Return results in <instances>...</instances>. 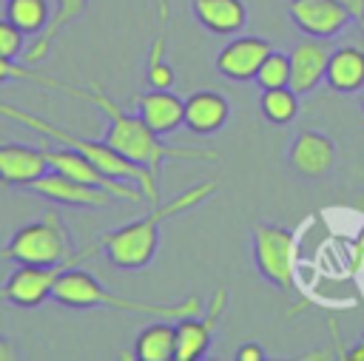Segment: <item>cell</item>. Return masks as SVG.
<instances>
[{"mask_svg":"<svg viewBox=\"0 0 364 361\" xmlns=\"http://www.w3.org/2000/svg\"><path fill=\"white\" fill-rule=\"evenodd\" d=\"M358 23H361V31H364V11L358 14Z\"/></svg>","mask_w":364,"mask_h":361,"instance_id":"32","label":"cell"},{"mask_svg":"<svg viewBox=\"0 0 364 361\" xmlns=\"http://www.w3.org/2000/svg\"><path fill=\"white\" fill-rule=\"evenodd\" d=\"M0 82H34V85L51 88L57 94H68L74 99H88V88H77L57 77H46V74L34 71L31 65H20V63H14V57H3V54H0Z\"/></svg>","mask_w":364,"mask_h":361,"instance_id":"22","label":"cell"},{"mask_svg":"<svg viewBox=\"0 0 364 361\" xmlns=\"http://www.w3.org/2000/svg\"><path fill=\"white\" fill-rule=\"evenodd\" d=\"M253 262L264 281L290 293L296 287V236L279 225L253 227Z\"/></svg>","mask_w":364,"mask_h":361,"instance_id":"7","label":"cell"},{"mask_svg":"<svg viewBox=\"0 0 364 361\" xmlns=\"http://www.w3.org/2000/svg\"><path fill=\"white\" fill-rule=\"evenodd\" d=\"M173 321L159 318L139 330L134 338V358L139 361H173Z\"/></svg>","mask_w":364,"mask_h":361,"instance_id":"21","label":"cell"},{"mask_svg":"<svg viewBox=\"0 0 364 361\" xmlns=\"http://www.w3.org/2000/svg\"><path fill=\"white\" fill-rule=\"evenodd\" d=\"M17 358H20V352L14 350V344L6 335H0V361H17Z\"/></svg>","mask_w":364,"mask_h":361,"instance_id":"29","label":"cell"},{"mask_svg":"<svg viewBox=\"0 0 364 361\" xmlns=\"http://www.w3.org/2000/svg\"><path fill=\"white\" fill-rule=\"evenodd\" d=\"M361 111H364V94H361Z\"/></svg>","mask_w":364,"mask_h":361,"instance_id":"33","label":"cell"},{"mask_svg":"<svg viewBox=\"0 0 364 361\" xmlns=\"http://www.w3.org/2000/svg\"><path fill=\"white\" fill-rule=\"evenodd\" d=\"M57 304L63 307H71V310H88V307H108V310H119V313H134V316H156V318H182V316H196L202 313V298L196 293L185 296L182 301H136V298H125V296H117L111 293L108 287H102V281L82 270L80 264L77 267H68L60 279H57V287H54V296H51Z\"/></svg>","mask_w":364,"mask_h":361,"instance_id":"3","label":"cell"},{"mask_svg":"<svg viewBox=\"0 0 364 361\" xmlns=\"http://www.w3.org/2000/svg\"><path fill=\"white\" fill-rule=\"evenodd\" d=\"M71 253V233L57 210H46L37 222L17 227L0 250V256L14 264H57Z\"/></svg>","mask_w":364,"mask_h":361,"instance_id":"5","label":"cell"},{"mask_svg":"<svg viewBox=\"0 0 364 361\" xmlns=\"http://www.w3.org/2000/svg\"><path fill=\"white\" fill-rule=\"evenodd\" d=\"M85 9H88V0H57V6H54V11H51L48 26H46V28L34 37V43L28 45V51H26V63H28V65L43 63V60L48 57L51 45H54L57 34H60L68 23H74Z\"/></svg>","mask_w":364,"mask_h":361,"instance_id":"20","label":"cell"},{"mask_svg":"<svg viewBox=\"0 0 364 361\" xmlns=\"http://www.w3.org/2000/svg\"><path fill=\"white\" fill-rule=\"evenodd\" d=\"M191 9L196 23L216 37H233L247 23V6L242 0H193Z\"/></svg>","mask_w":364,"mask_h":361,"instance_id":"18","label":"cell"},{"mask_svg":"<svg viewBox=\"0 0 364 361\" xmlns=\"http://www.w3.org/2000/svg\"><path fill=\"white\" fill-rule=\"evenodd\" d=\"M324 82L338 94L364 91V51L355 45H341L330 51Z\"/></svg>","mask_w":364,"mask_h":361,"instance_id":"19","label":"cell"},{"mask_svg":"<svg viewBox=\"0 0 364 361\" xmlns=\"http://www.w3.org/2000/svg\"><path fill=\"white\" fill-rule=\"evenodd\" d=\"M287 14L299 31L318 40H330L341 34L353 20V11L341 0H290Z\"/></svg>","mask_w":364,"mask_h":361,"instance_id":"11","label":"cell"},{"mask_svg":"<svg viewBox=\"0 0 364 361\" xmlns=\"http://www.w3.org/2000/svg\"><path fill=\"white\" fill-rule=\"evenodd\" d=\"M176 80L173 68L165 63V37L156 34L148 51V85L151 88H171Z\"/></svg>","mask_w":364,"mask_h":361,"instance_id":"26","label":"cell"},{"mask_svg":"<svg viewBox=\"0 0 364 361\" xmlns=\"http://www.w3.org/2000/svg\"><path fill=\"white\" fill-rule=\"evenodd\" d=\"M228 304V290L216 287L210 301L196 316H182L173 321V361H199L208 355L216 324L222 318V310Z\"/></svg>","mask_w":364,"mask_h":361,"instance_id":"8","label":"cell"},{"mask_svg":"<svg viewBox=\"0 0 364 361\" xmlns=\"http://www.w3.org/2000/svg\"><path fill=\"white\" fill-rule=\"evenodd\" d=\"M94 253H100V242L97 244H88L82 250H74L68 259L57 262V264H20L0 287V298L6 304H14V307H23V310H31V307H40L46 304L51 296H54V287H57V279L68 270V267H77L82 264L85 259H91Z\"/></svg>","mask_w":364,"mask_h":361,"instance_id":"6","label":"cell"},{"mask_svg":"<svg viewBox=\"0 0 364 361\" xmlns=\"http://www.w3.org/2000/svg\"><path fill=\"white\" fill-rule=\"evenodd\" d=\"M134 105H136V114L142 117V122L154 134H159V136L173 134L182 125V105H185V99H179L171 88L139 91L134 97Z\"/></svg>","mask_w":364,"mask_h":361,"instance_id":"16","label":"cell"},{"mask_svg":"<svg viewBox=\"0 0 364 361\" xmlns=\"http://www.w3.org/2000/svg\"><path fill=\"white\" fill-rule=\"evenodd\" d=\"M51 6L48 0H6V9H3V17L11 20L23 34H31L37 37L48 20H51Z\"/></svg>","mask_w":364,"mask_h":361,"instance_id":"23","label":"cell"},{"mask_svg":"<svg viewBox=\"0 0 364 361\" xmlns=\"http://www.w3.org/2000/svg\"><path fill=\"white\" fill-rule=\"evenodd\" d=\"M253 82H256L262 91H264V88H282V85H287V82H290V54H287V51H270V54L262 60V65H259Z\"/></svg>","mask_w":364,"mask_h":361,"instance_id":"25","label":"cell"},{"mask_svg":"<svg viewBox=\"0 0 364 361\" xmlns=\"http://www.w3.org/2000/svg\"><path fill=\"white\" fill-rule=\"evenodd\" d=\"M270 43L262 40V37H253V34H242V37H233L219 54H216V71L225 77V80H233V82H250L262 65V60L270 54Z\"/></svg>","mask_w":364,"mask_h":361,"instance_id":"12","label":"cell"},{"mask_svg":"<svg viewBox=\"0 0 364 361\" xmlns=\"http://www.w3.org/2000/svg\"><path fill=\"white\" fill-rule=\"evenodd\" d=\"M23 43H26V34L6 17H0V54L3 57H17L23 51Z\"/></svg>","mask_w":364,"mask_h":361,"instance_id":"27","label":"cell"},{"mask_svg":"<svg viewBox=\"0 0 364 361\" xmlns=\"http://www.w3.org/2000/svg\"><path fill=\"white\" fill-rule=\"evenodd\" d=\"M341 3H344V6L353 11V17H358V14L364 11V0H341Z\"/></svg>","mask_w":364,"mask_h":361,"instance_id":"31","label":"cell"},{"mask_svg":"<svg viewBox=\"0 0 364 361\" xmlns=\"http://www.w3.org/2000/svg\"><path fill=\"white\" fill-rule=\"evenodd\" d=\"M290 168L301 176H310V179H318L324 173L333 171L336 165V142L327 136V134H318V131H301L293 145H290Z\"/></svg>","mask_w":364,"mask_h":361,"instance_id":"15","label":"cell"},{"mask_svg":"<svg viewBox=\"0 0 364 361\" xmlns=\"http://www.w3.org/2000/svg\"><path fill=\"white\" fill-rule=\"evenodd\" d=\"M40 148H43L46 162H48L51 171H60V173H65V176H71V179H77V182H82V185L102 188V190H108V193L117 196V199H128V202H142V199H145L136 185L122 182V179H111V176L102 173L91 159H85L80 151H74V148H68V145L46 148V142H43Z\"/></svg>","mask_w":364,"mask_h":361,"instance_id":"9","label":"cell"},{"mask_svg":"<svg viewBox=\"0 0 364 361\" xmlns=\"http://www.w3.org/2000/svg\"><path fill=\"white\" fill-rule=\"evenodd\" d=\"M88 102H94L105 119H108V131H105V142L122 153L125 159L159 171V165L165 159H193V162H216L219 153L210 148H188V145H165L159 139V134H154L139 114H128L119 102H114L97 82L88 88Z\"/></svg>","mask_w":364,"mask_h":361,"instance_id":"1","label":"cell"},{"mask_svg":"<svg viewBox=\"0 0 364 361\" xmlns=\"http://www.w3.org/2000/svg\"><path fill=\"white\" fill-rule=\"evenodd\" d=\"M330 45L327 40H318V37H307L301 43H296L290 54V88L301 97V94H310L318 88V82H324V74H327V60H330Z\"/></svg>","mask_w":364,"mask_h":361,"instance_id":"13","label":"cell"},{"mask_svg":"<svg viewBox=\"0 0 364 361\" xmlns=\"http://www.w3.org/2000/svg\"><path fill=\"white\" fill-rule=\"evenodd\" d=\"M20 190L43 196V199L57 202V205H71V208H102L114 199L108 190L94 188V185H82V182H77L60 171H51V168L46 173H40L37 179H31L28 185H23Z\"/></svg>","mask_w":364,"mask_h":361,"instance_id":"10","label":"cell"},{"mask_svg":"<svg viewBox=\"0 0 364 361\" xmlns=\"http://www.w3.org/2000/svg\"><path fill=\"white\" fill-rule=\"evenodd\" d=\"M48 171L43 148L0 139V188H23Z\"/></svg>","mask_w":364,"mask_h":361,"instance_id":"14","label":"cell"},{"mask_svg":"<svg viewBox=\"0 0 364 361\" xmlns=\"http://www.w3.org/2000/svg\"><path fill=\"white\" fill-rule=\"evenodd\" d=\"M259 111L270 125H290L299 117V94L290 85L264 88L259 97Z\"/></svg>","mask_w":364,"mask_h":361,"instance_id":"24","label":"cell"},{"mask_svg":"<svg viewBox=\"0 0 364 361\" xmlns=\"http://www.w3.org/2000/svg\"><path fill=\"white\" fill-rule=\"evenodd\" d=\"M216 188H219L216 179H205V182L182 190L179 196H173L171 202L159 205L148 216L134 219V222L105 233L100 239V250L108 256V262L114 267H122V270H139V267L151 264L154 256H156V244H159V227L168 219H173L179 213H188L196 205H202L205 199H210L216 193Z\"/></svg>","mask_w":364,"mask_h":361,"instance_id":"2","label":"cell"},{"mask_svg":"<svg viewBox=\"0 0 364 361\" xmlns=\"http://www.w3.org/2000/svg\"><path fill=\"white\" fill-rule=\"evenodd\" d=\"M344 358H347V361H364V335L344 352Z\"/></svg>","mask_w":364,"mask_h":361,"instance_id":"30","label":"cell"},{"mask_svg":"<svg viewBox=\"0 0 364 361\" xmlns=\"http://www.w3.org/2000/svg\"><path fill=\"white\" fill-rule=\"evenodd\" d=\"M0 117L11 119V122H20L37 134H43L46 139L57 142V145H68L74 151H80L85 159H91L102 173H108L111 179H122V182H131L142 190V196L148 202H159V188H156V171L151 168H142L131 159H125L122 153H117L105 139L97 142V139H85V136H77L65 128H57L54 122L31 114V111H23V108H14V105H0Z\"/></svg>","mask_w":364,"mask_h":361,"instance_id":"4","label":"cell"},{"mask_svg":"<svg viewBox=\"0 0 364 361\" xmlns=\"http://www.w3.org/2000/svg\"><path fill=\"white\" fill-rule=\"evenodd\" d=\"M264 358H267V352H264V347L256 344V341H247V344H242V347L236 350V361H264Z\"/></svg>","mask_w":364,"mask_h":361,"instance_id":"28","label":"cell"},{"mask_svg":"<svg viewBox=\"0 0 364 361\" xmlns=\"http://www.w3.org/2000/svg\"><path fill=\"white\" fill-rule=\"evenodd\" d=\"M230 117V105L228 99L219 94V91H193L185 97V105H182V125L191 131V134H199V136H208V134H216Z\"/></svg>","mask_w":364,"mask_h":361,"instance_id":"17","label":"cell"}]
</instances>
